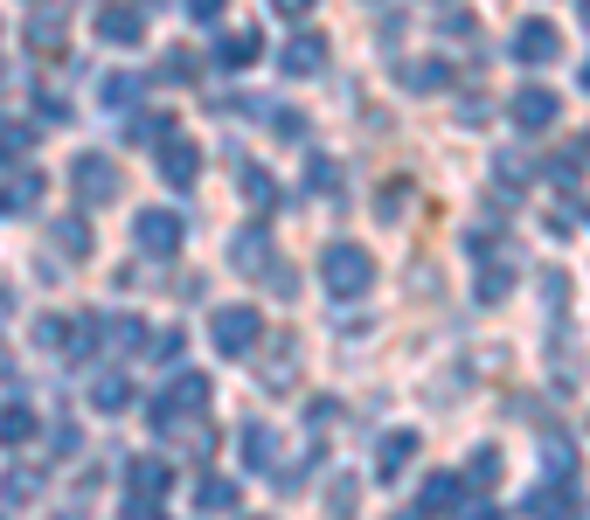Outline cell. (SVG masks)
Masks as SVG:
<instances>
[{
    "mask_svg": "<svg viewBox=\"0 0 590 520\" xmlns=\"http://www.w3.org/2000/svg\"><path fill=\"white\" fill-rule=\"evenodd\" d=\"M201 416H209V375H174L161 396L146 403V424H153V437H182V430H195Z\"/></svg>",
    "mask_w": 590,
    "mask_h": 520,
    "instance_id": "obj_1",
    "label": "cell"
},
{
    "mask_svg": "<svg viewBox=\"0 0 590 520\" xmlns=\"http://www.w3.org/2000/svg\"><path fill=\"white\" fill-rule=\"evenodd\" d=\"M320 284L333 299H362V292H375V257L362 243H327L320 250Z\"/></svg>",
    "mask_w": 590,
    "mask_h": 520,
    "instance_id": "obj_2",
    "label": "cell"
},
{
    "mask_svg": "<svg viewBox=\"0 0 590 520\" xmlns=\"http://www.w3.org/2000/svg\"><path fill=\"white\" fill-rule=\"evenodd\" d=\"M258 333H265V312L258 305H216L209 312V347L229 354V361H244L250 347H258Z\"/></svg>",
    "mask_w": 590,
    "mask_h": 520,
    "instance_id": "obj_3",
    "label": "cell"
},
{
    "mask_svg": "<svg viewBox=\"0 0 590 520\" xmlns=\"http://www.w3.org/2000/svg\"><path fill=\"white\" fill-rule=\"evenodd\" d=\"M133 243L146 257H174V250L188 243V222L174 216V208H139V216H133Z\"/></svg>",
    "mask_w": 590,
    "mask_h": 520,
    "instance_id": "obj_4",
    "label": "cell"
},
{
    "mask_svg": "<svg viewBox=\"0 0 590 520\" xmlns=\"http://www.w3.org/2000/svg\"><path fill=\"white\" fill-rule=\"evenodd\" d=\"M70 188H76V201H97V208H105V201H118V167L105 160V153H76V160H70Z\"/></svg>",
    "mask_w": 590,
    "mask_h": 520,
    "instance_id": "obj_5",
    "label": "cell"
},
{
    "mask_svg": "<svg viewBox=\"0 0 590 520\" xmlns=\"http://www.w3.org/2000/svg\"><path fill=\"white\" fill-rule=\"evenodd\" d=\"M556 56H562V29H556V21H542V14H528L521 29H515V63L521 70H549Z\"/></svg>",
    "mask_w": 590,
    "mask_h": 520,
    "instance_id": "obj_6",
    "label": "cell"
},
{
    "mask_svg": "<svg viewBox=\"0 0 590 520\" xmlns=\"http://www.w3.org/2000/svg\"><path fill=\"white\" fill-rule=\"evenodd\" d=\"M139 35H146V8H139V0H97V42L133 49Z\"/></svg>",
    "mask_w": 590,
    "mask_h": 520,
    "instance_id": "obj_7",
    "label": "cell"
},
{
    "mask_svg": "<svg viewBox=\"0 0 590 520\" xmlns=\"http://www.w3.org/2000/svg\"><path fill=\"white\" fill-rule=\"evenodd\" d=\"M507 112H515V125H521V133H549V125H556V112H562V97H556L549 84H521Z\"/></svg>",
    "mask_w": 590,
    "mask_h": 520,
    "instance_id": "obj_8",
    "label": "cell"
},
{
    "mask_svg": "<svg viewBox=\"0 0 590 520\" xmlns=\"http://www.w3.org/2000/svg\"><path fill=\"white\" fill-rule=\"evenodd\" d=\"M153 167H161V180H167V188H195V174H201V146L174 133V139L161 146V160H153Z\"/></svg>",
    "mask_w": 590,
    "mask_h": 520,
    "instance_id": "obj_9",
    "label": "cell"
},
{
    "mask_svg": "<svg viewBox=\"0 0 590 520\" xmlns=\"http://www.w3.org/2000/svg\"><path fill=\"white\" fill-rule=\"evenodd\" d=\"M278 70H286V76H320V70H327V35L299 29L286 49H278Z\"/></svg>",
    "mask_w": 590,
    "mask_h": 520,
    "instance_id": "obj_10",
    "label": "cell"
},
{
    "mask_svg": "<svg viewBox=\"0 0 590 520\" xmlns=\"http://www.w3.org/2000/svg\"><path fill=\"white\" fill-rule=\"evenodd\" d=\"M125 486H133V500L161 507V492L174 486V465L167 458H133V465H125Z\"/></svg>",
    "mask_w": 590,
    "mask_h": 520,
    "instance_id": "obj_11",
    "label": "cell"
},
{
    "mask_svg": "<svg viewBox=\"0 0 590 520\" xmlns=\"http://www.w3.org/2000/svg\"><path fill=\"white\" fill-rule=\"evenodd\" d=\"M258 375L271 396H292V382H299V347L292 341H271V354H258Z\"/></svg>",
    "mask_w": 590,
    "mask_h": 520,
    "instance_id": "obj_12",
    "label": "cell"
},
{
    "mask_svg": "<svg viewBox=\"0 0 590 520\" xmlns=\"http://www.w3.org/2000/svg\"><path fill=\"white\" fill-rule=\"evenodd\" d=\"M29 208H42V167H21L0 180V216H29Z\"/></svg>",
    "mask_w": 590,
    "mask_h": 520,
    "instance_id": "obj_13",
    "label": "cell"
},
{
    "mask_svg": "<svg viewBox=\"0 0 590 520\" xmlns=\"http://www.w3.org/2000/svg\"><path fill=\"white\" fill-rule=\"evenodd\" d=\"M410 458H417V430H382V445H375V479H382V486L403 479Z\"/></svg>",
    "mask_w": 590,
    "mask_h": 520,
    "instance_id": "obj_14",
    "label": "cell"
},
{
    "mask_svg": "<svg viewBox=\"0 0 590 520\" xmlns=\"http://www.w3.org/2000/svg\"><path fill=\"white\" fill-rule=\"evenodd\" d=\"M229 257H237V271H250V278H265L271 264H278V250H271V237H265V222H250L237 243H229Z\"/></svg>",
    "mask_w": 590,
    "mask_h": 520,
    "instance_id": "obj_15",
    "label": "cell"
},
{
    "mask_svg": "<svg viewBox=\"0 0 590 520\" xmlns=\"http://www.w3.org/2000/svg\"><path fill=\"white\" fill-rule=\"evenodd\" d=\"M84 403H91L97 416H118V409H133V382H125L118 368H105V375H91V388H84Z\"/></svg>",
    "mask_w": 590,
    "mask_h": 520,
    "instance_id": "obj_16",
    "label": "cell"
},
{
    "mask_svg": "<svg viewBox=\"0 0 590 520\" xmlns=\"http://www.w3.org/2000/svg\"><path fill=\"white\" fill-rule=\"evenodd\" d=\"M139 97H146V76H133V70H105V76H97V104H105V112H133Z\"/></svg>",
    "mask_w": 590,
    "mask_h": 520,
    "instance_id": "obj_17",
    "label": "cell"
},
{
    "mask_svg": "<svg viewBox=\"0 0 590 520\" xmlns=\"http://www.w3.org/2000/svg\"><path fill=\"white\" fill-rule=\"evenodd\" d=\"M515 278H521V264H515V257H494V264H479V278H473V292H479V305H500L507 292H515Z\"/></svg>",
    "mask_w": 590,
    "mask_h": 520,
    "instance_id": "obj_18",
    "label": "cell"
},
{
    "mask_svg": "<svg viewBox=\"0 0 590 520\" xmlns=\"http://www.w3.org/2000/svg\"><path fill=\"white\" fill-rule=\"evenodd\" d=\"M438 513H458V479L452 472H431L417 486V520H438Z\"/></svg>",
    "mask_w": 590,
    "mask_h": 520,
    "instance_id": "obj_19",
    "label": "cell"
},
{
    "mask_svg": "<svg viewBox=\"0 0 590 520\" xmlns=\"http://www.w3.org/2000/svg\"><path fill=\"white\" fill-rule=\"evenodd\" d=\"M521 513H535V520H577V507H570V486H542V479H535V492H528V500H521Z\"/></svg>",
    "mask_w": 590,
    "mask_h": 520,
    "instance_id": "obj_20",
    "label": "cell"
},
{
    "mask_svg": "<svg viewBox=\"0 0 590 520\" xmlns=\"http://www.w3.org/2000/svg\"><path fill=\"white\" fill-rule=\"evenodd\" d=\"M35 430H42V416L29 409V403H8V409H0V445H35Z\"/></svg>",
    "mask_w": 590,
    "mask_h": 520,
    "instance_id": "obj_21",
    "label": "cell"
},
{
    "mask_svg": "<svg viewBox=\"0 0 590 520\" xmlns=\"http://www.w3.org/2000/svg\"><path fill=\"white\" fill-rule=\"evenodd\" d=\"M258 49H265L258 29H237V35L216 42V63H222V70H250V63H258Z\"/></svg>",
    "mask_w": 590,
    "mask_h": 520,
    "instance_id": "obj_22",
    "label": "cell"
},
{
    "mask_svg": "<svg viewBox=\"0 0 590 520\" xmlns=\"http://www.w3.org/2000/svg\"><path fill=\"white\" fill-rule=\"evenodd\" d=\"M237 445H244V465H250V472H271V465H278V437H271L265 424H244Z\"/></svg>",
    "mask_w": 590,
    "mask_h": 520,
    "instance_id": "obj_23",
    "label": "cell"
},
{
    "mask_svg": "<svg viewBox=\"0 0 590 520\" xmlns=\"http://www.w3.org/2000/svg\"><path fill=\"white\" fill-rule=\"evenodd\" d=\"M535 458H542V472H549V479H562V486L577 479V451H570V437H542V445H535Z\"/></svg>",
    "mask_w": 590,
    "mask_h": 520,
    "instance_id": "obj_24",
    "label": "cell"
},
{
    "mask_svg": "<svg viewBox=\"0 0 590 520\" xmlns=\"http://www.w3.org/2000/svg\"><path fill=\"white\" fill-rule=\"evenodd\" d=\"M195 513H237V486L201 472V479H195Z\"/></svg>",
    "mask_w": 590,
    "mask_h": 520,
    "instance_id": "obj_25",
    "label": "cell"
},
{
    "mask_svg": "<svg viewBox=\"0 0 590 520\" xmlns=\"http://www.w3.org/2000/svg\"><path fill=\"white\" fill-rule=\"evenodd\" d=\"M396 76H403V91H417V97H424V91H445V84H452V70H445V63H410V56L396 63Z\"/></svg>",
    "mask_w": 590,
    "mask_h": 520,
    "instance_id": "obj_26",
    "label": "cell"
},
{
    "mask_svg": "<svg viewBox=\"0 0 590 520\" xmlns=\"http://www.w3.org/2000/svg\"><path fill=\"white\" fill-rule=\"evenodd\" d=\"M354 500H362V479H354V472H333V479H327V520H354Z\"/></svg>",
    "mask_w": 590,
    "mask_h": 520,
    "instance_id": "obj_27",
    "label": "cell"
},
{
    "mask_svg": "<svg viewBox=\"0 0 590 520\" xmlns=\"http://www.w3.org/2000/svg\"><path fill=\"white\" fill-rule=\"evenodd\" d=\"M49 237H56L63 257H91V229H84V216H56V222H49Z\"/></svg>",
    "mask_w": 590,
    "mask_h": 520,
    "instance_id": "obj_28",
    "label": "cell"
},
{
    "mask_svg": "<svg viewBox=\"0 0 590 520\" xmlns=\"http://www.w3.org/2000/svg\"><path fill=\"white\" fill-rule=\"evenodd\" d=\"M70 333H76V326H70V320H56V312H49V320H35V333H29V341H35L42 354H70V347H76Z\"/></svg>",
    "mask_w": 590,
    "mask_h": 520,
    "instance_id": "obj_29",
    "label": "cell"
},
{
    "mask_svg": "<svg viewBox=\"0 0 590 520\" xmlns=\"http://www.w3.org/2000/svg\"><path fill=\"white\" fill-rule=\"evenodd\" d=\"M35 492H42V472H29V465H14V472L0 479V500H8V507H29Z\"/></svg>",
    "mask_w": 590,
    "mask_h": 520,
    "instance_id": "obj_30",
    "label": "cell"
},
{
    "mask_svg": "<svg viewBox=\"0 0 590 520\" xmlns=\"http://www.w3.org/2000/svg\"><path fill=\"white\" fill-rule=\"evenodd\" d=\"M29 42H35V49H63V8H35Z\"/></svg>",
    "mask_w": 590,
    "mask_h": 520,
    "instance_id": "obj_31",
    "label": "cell"
},
{
    "mask_svg": "<svg viewBox=\"0 0 590 520\" xmlns=\"http://www.w3.org/2000/svg\"><path fill=\"white\" fill-rule=\"evenodd\" d=\"M105 341H112L118 354H133V347H146V341H153V333H146L139 320H125V312H118V320H105Z\"/></svg>",
    "mask_w": 590,
    "mask_h": 520,
    "instance_id": "obj_32",
    "label": "cell"
},
{
    "mask_svg": "<svg viewBox=\"0 0 590 520\" xmlns=\"http://www.w3.org/2000/svg\"><path fill=\"white\" fill-rule=\"evenodd\" d=\"M466 479H473V486H494V479H500V451H494V445H479V451L466 458Z\"/></svg>",
    "mask_w": 590,
    "mask_h": 520,
    "instance_id": "obj_33",
    "label": "cell"
},
{
    "mask_svg": "<svg viewBox=\"0 0 590 520\" xmlns=\"http://www.w3.org/2000/svg\"><path fill=\"white\" fill-rule=\"evenodd\" d=\"M494 174H500V188L515 195V188H528V174H535V167L521 160V153H500V160H494Z\"/></svg>",
    "mask_w": 590,
    "mask_h": 520,
    "instance_id": "obj_34",
    "label": "cell"
},
{
    "mask_svg": "<svg viewBox=\"0 0 590 520\" xmlns=\"http://www.w3.org/2000/svg\"><path fill=\"white\" fill-rule=\"evenodd\" d=\"M133 139H139V146H167V139H174V118H167V112L139 118V125H133Z\"/></svg>",
    "mask_w": 590,
    "mask_h": 520,
    "instance_id": "obj_35",
    "label": "cell"
},
{
    "mask_svg": "<svg viewBox=\"0 0 590 520\" xmlns=\"http://www.w3.org/2000/svg\"><path fill=\"white\" fill-rule=\"evenodd\" d=\"M182 347H188V333H174V326H167V333H153V341H146V354L161 361V368H167V361H182Z\"/></svg>",
    "mask_w": 590,
    "mask_h": 520,
    "instance_id": "obj_36",
    "label": "cell"
},
{
    "mask_svg": "<svg viewBox=\"0 0 590 520\" xmlns=\"http://www.w3.org/2000/svg\"><path fill=\"white\" fill-rule=\"evenodd\" d=\"M306 188H313V195H341V174H333V160H306Z\"/></svg>",
    "mask_w": 590,
    "mask_h": 520,
    "instance_id": "obj_37",
    "label": "cell"
},
{
    "mask_svg": "<svg viewBox=\"0 0 590 520\" xmlns=\"http://www.w3.org/2000/svg\"><path fill=\"white\" fill-rule=\"evenodd\" d=\"M244 195L258 201V208H271V201H278V180H271V174H258V167H244Z\"/></svg>",
    "mask_w": 590,
    "mask_h": 520,
    "instance_id": "obj_38",
    "label": "cell"
},
{
    "mask_svg": "<svg viewBox=\"0 0 590 520\" xmlns=\"http://www.w3.org/2000/svg\"><path fill=\"white\" fill-rule=\"evenodd\" d=\"M29 125H0V160H21V153H29Z\"/></svg>",
    "mask_w": 590,
    "mask_h": 520,
    "instance_id": "obj_39",
    "label": "cell"
},
{
    "mask_svg": "<svg viewBox=\"0 0 590 520\" xmlns=\"http://www.w3.org/2000/svg\"><path fill=\"white\" fill-rule=\"evenodd\" d=\"M271 133H278V139H299V133H306V118L292 112V104H271Z\"/></svg>",
    "mask_w": 590,
    "mask_h": 520,
    "instance_id": "obj_40",
    "label": "cell"
},
{
    "mask_svg": "<svg viewBox=\"0 0 590 520\" xmlns=\"http://www.w3.org/2000/svg\"><path fill=\"white\" fill-rule=\"evenodd\" d=\"M271 292H278V299H299V278H292V264H271Z\"/></svg>",
    "mask_w": 590,
    "mask_h": 520,
    "instance_id": "obj_41",
    "label": "cell"
},
{
    "mask_svg": "<svg viewBox=\"0 0 590 520\" xmlns=\"http://www.w3.org/2000/svg\"><path fill=\"white\" fill-rule=\"evenodd\" d=\"M49 451H56V458H76V430L56 424V430H49Z\"/></svg>",
    "mask_w": 590,
    "mask_h": 520,
    "instance_id": "obj_42",
    "label": "cell"
},
{
    "mask_svg": "<svg viewBox=\"0 0 590 520\" xmlns=\"http://www.w3.org/2000/svg\"><path fill=\"white\" fill-rule=\"evenodd\" d=\"M271 14L278 21H306V14H313V0H271Z\"/></svg>",
    "mask_w": 590,
    "mask_h": 520,
    "instance_id": "obj_43",
    "label": "cell"
},
{
    "mask_svg": "<svg viewBox=\"0 0 590 520\" xmlns=\"http://www.w3.org/2000/svg\"><path fill=\"white\" fill-rule=\"evenodd\" d=\"M167 76H174V84H182V76H195V56H188V49H167Z\"/></svg>",
    "mask_w": 590,
    "mask_h": 520,
    "instance_id": "obj_44",
    "label": "cell"
},
{
    "mask_svg": "<svg viewBox=\"0 0 590 520\" xmlns=\"http://www.w3.org/2000/svg\"><path fill=\"white\" fill-rule=\"evenodd\" d=\"M542 299H549V305H562V299H570V292H562V271H542Z\"/></svg>",
    "mask_w": 590,
    "mask_h": 520,
    "instance_id": "obj_45",
    "label": "cell"
},
{
    "mask_svg": "<svg viewBox=\"0 0 590 520\" xmlns=\"http://www.w3.org/2000/svg\"><path fill=\"white\" fill-rule=\"evenodd\" d=\"M188 14H195V21H216V14H222V0H188Z\"/></svg>",
    "mask_w": 590,
    "mask_h": 520,
    "instance_id": "obj_46",
    "label": "cell"
},
{
    "mask_svg": "<svg viewBox=\"0 0 590 520\" xmlns=\"http://www.w3.org/2000/svg\"><path fill=\"white\" fill-rule=\"evenodd\" d=\"M458 520H500L494 507H466V513H458Z\"/></svg>",
    "mask_w": 590,
    "mask_h": 520,
    "instance_id": "obj_47",
    "label": "cell"
},
{
    "mask_svg": "<svg viewBox=\"0 0 590 520\" xmlns=\"http://www.w3.org/2000/svg\"><path fill=\"white\" fill-rule=\"evenodd\" d=\"M577 21H583V29H590V0H577Z\"/></svg>",
    "mask_w": 590,
    "mask_h": 520,
    "instance_id": "obj_48",
    "label": "cell"
},
{
    "mask_svg": "<svg viewBox=\"0 0 590 520\" xmlns=\"http://www.w3.org/2000/svg\"><path fill=\"white\" fill-rule=\"evenodd\" d=\"M583 91H590V63H583Z\"/></svg>",
    "mask_w": 590,
    "mask_h": 520,
    "instance_id": "obj_49",
    "label": "cell"
},
{
    "mask_svg": "<svg viewBox=\"0 0 590 520\" xmlns=\"http://www.w3.org/2000/svg\"><path fill=\"white\" fill-rule=\"evenodd\" d=\"M250 520H258V513H250Z\"/></svg>",
    "mask_w": 590,
    "mask_h": 520,
    "instance_id": "obj_50",
    "label": "cell"
}]
</instances>
